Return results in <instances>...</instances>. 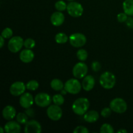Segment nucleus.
Instances as JSON below:
<instances>
[{
    "label": "nucleus",
    "instance_id": "1",
    "mask_svg": "<svg viewBox=\"0 0 133 133\" xmlns=\"http://www.w3.org/2000/svg\"><path fill=\"white\" fill-rule=\"evenodd\" d=\"M90 107V102L85 97H81L75 100L72 105V110L75 114L78 116H83L87 111Z\"/></svg>",
    "mask_w": 133,
    "mask_h": 133
},
{
    "label": "nucleus",
    "instance_id": "2",
    "mask_svg": "<svg viewBox=\"0 0 133 133\" xmlns=\"http://www.w3.org/2000/svg\"><path fill=\"white\" fill-rule=\"evenodd\" d=\"M99 83L101 87L105 89H111L115 86L116 84L115 75L111 72L105 71L100 76Z\"/></svg>",
    "mask_w": 133,
    "mask_h": 133
},
{
    "label": "nucleus",
    "instance_id": "3",
    "mask_svg": "<svg viewBox=\"0 0 133 133\" xmlns=\"http://www.w3.org/2000/svg\"><path fill=\"white\" fill-rule=\"evenodd\" d=\"M110 108L118 114H123L127 110V105L124 99L119 97L114 99L110 103Z\"/></svg>",
    "mask_w": 133,
    "mask_h": 133
},
{
    "label": "nucleus",
    "instance_id": "4",
    "mask_svg": "<svg viewBox=\"0 0 133 133\" xmlns=\"http://www.w3.org/2000/svg\"><path fill=\"white\" fill-rule=\"evenodd\" d=\"M64 88L67 91L68 93L71 94H77L81 90L82 84L77 79V78L70 79L65 83Z\"/></svg>",
    "mask_w": 133,
    "mask_h": 133
},
{
    "label": "nucleus",
    "instance_id": "5",
    "mask_svg": "<svg viewBox=\"0 0 133 133\" xmlns=\"http://www.w3.org/2000/svg\"><path fill=\"white\" fill-rule=\"evenodd\" d=\"M67 11L68 13L70 14L71 16L74 18H78L82 16L83 13V7L78 2L75 1H70L67 5Z\"/></svg>",
    "mask_w": 133,
    "mask_h": 133
},
{
    "label": "nucleus",
    "instance_id": "6",
    "mask_svg": "<svg viewBox=\"0 0 133 133\" xmlns=\"http://www.w3.org/2000/svg\"><path fill=\"white\" fill-rule=\"evenodd\" d=\"M24 44L23 39L21 36H16L11 38L8 43V48L12 53H17L19 51Z\"/></svg>",
    "mask_w": 133,
    "mask_h": 133
},
{
    "label": "nucleus",
    "instance_id": "7",
    "mask_svg": "<svg viewBox=\"0 0 133 133\" xmlns=\"http://www.w3.org/2000/svg\"><path fill=\"white\" fill-rule=\"evenodd\" d=\"M70 44L75 48H81L85 45L87 38L83 34L76 32L70 35L69 37Z\"/></svg>",
    "mask_w": 133,
    "mask_h": 133
},
{
    "label": "nucleus",
    "instance_id": "8",
    "mask_svg": "<svg viewBox=\"0 0 133 133\" xmlns=\"http://www.w3.org/2000/svg\"><path fill=\"white\" fill-rule=\"evenodd\" d=\"M47 115L48 118L53 121H58L62 118V110L60 106L55 105H50L47 109Z\"/></svg>",
    "mask_w": 133,
    "mask_h": 133
},
{
    "label": "nucleus",
    "instance_id": "9",
    "mask_svg": "<svg viewBox=\"0 0 133 133\" xmlns=\"http://www.w3.org/2000/svg\"><path fill=\"white\" fill-rule=\"evenodd\" d=\"M73 75L77 79H83L88 73V66L83 62L77 63L73 68Z\"/></svg>",
    "mask_w": 133,
    "mask_h": 133
},
{
    "label": "nucleus",
    "instance_id": "10",
    "mask_svg": "<svg viewBox=\"0 0 133 133\" xmlns=\"http://www.w3.org/2000/svg\"><path fill=\"white\" fill-rule=\"evenodd\" d=\"M52 101V98L48 94L39 93L35 97V103L40 107H46L49 106Z\"/></svg>",
    "mask_w": 133,
    "mask_h": 133
},
{
    "label": "nucleus",
    "instance_id": "11",
    "mask_svg": "<svg viewBox=\"0 0 133 133\" xmlns=\"http://www.w3.org/2000/svg\"><path fill=\"white\" fill-rule=\"evenodd\" d=\"M26 85L21 81H16L12 83L10 87V93L14 96H19L25 93Z\"/></svg>",
    "mask_w": 133,
    "mask_h": 133
},
{
    "label": "nucleus",
    "instance_id": "12",
    "mask_svg": "<svg viewBox=\"0 0 133 133\" xmlns=\"http://www.w3.org/2000/svg\"><path fill=\"white\" fill-rule=\"evenodd\" d=\"M25 133H40L42 132V126L36 120H30L25 124L24 129Z\"/></svg>",
    "mask_w": 133,
    "mask_h": 133
},
{
    "label": "nucleus",
    "instance_id": "13",
    "mask_svg": "<svg viewBox=\"0 0 133 133\" xmlns=\"http://www.w3.org/2000/svg\"><path fill=\"white\" fill-rule=\"evenodd\" d=\"M35 102V99L32 97V94L29 92L23 93L21 95L19 98V105L24 109H28L30 108Z\"/></svg>",
    "mask_w": 133,
    "mask_h": 133
},
{
    "label": "nucleus",
    "instance_id": "14",
    "mask_svg": "<svg viewBox=\"0 0 133 133\" xmlns=\"http://www.w3.org/2000/svg\"><path fill=\"white\" fill-rule=\"evenodd\" d=\"M4 129L6 133H19L21 131L20 123L18 122L10 121L5 125Z\"/></svg>",
    "mask_w": 133,
    "mask_h": 133
},
{
    "label": "nucleus",
    "instance_id": "15",
    "mask_svg": "<svg viewBox=\"0 0 133 133\" xmlns=\"http://www.w3.org/2000/svg\"><path fill=\"white\" fill-rule=\"evenodd\" d=\"M95 85V79L90 75H86L82 82V87L87 92L92 90Z\"/></svg>",
    "mask_w": 133,
    "mask_h": 133
},
{
    "label": "nucleus",
    "instance_id": "16",
    "mask_svg": "<svg viewBox=\"0 0 133 133\" xmlns=\"http://www.w3.org/2000/svg\"><path fill=\"white\" fill-rule=\"evenodd\" d=\"M2 115L4 119L6 120H11L14 119L16 116V110L14 107L11 105H7L3 109Z\"/></svg>",
    "mask_w": 133,
    "mask_h": 133
},
{
    "label": "nucleus",
    "instance_id": "17",
    "mask_svg": "<svg viewBox=\"0 0 133 133\" xmlns=\"http://www.w3.org/2000/svg\"><path fill=\"white\" fill-rule=\"evenodd\" d=\"M34 57H35V54L33 51L31 49H27V48L22 50L19 54V58L24 63H29L32 62V60L34 59Z\"/></svg>",
    "mask_w": 133,
    "mask_h": 133
},
{
    "label": "nucleus",
    "instance_id": "18",
    "mask_svg": "<svg viewBox=\"0 0 133 133\" xmlns=\"http://www.w3.org/2000/svg\"><path fill=\"white\" fill-rule=\"evenodd\" d=\"M64 15L60 11L55 12L51 16V22L53 25L56 27L61 26L64 23Z\"/></svg>",
    "mask_w": 133,
    "mask_h": 133
},
{
    "label": "nucleus",
    "instance_id": "19",
    "mask_svg": "<svg viewBox=\"0 0 133 133\" xmlns=\"http://www.w3.org/2000/svg\"><path fill=\"white\" fill-rule=\"evenodd\" d=\"M99 118V113L96 110H90L87 111L84 114V119L88 123H94L96 122Z\"/></svg>",
    "mask_w": 133,
    "mask_h": 133
},
{
    "label": "nucleus",
    "instance_id": "20",
    "mask_svg": "<svg viewBox=\"0 0 133 133\" xmlns=\"http://www.w3.org/2000/svg\"><path fill=\"white\" fill-rule=\"evenodd\" d=\"M123 11L128 16H133V0H125L123 3Z\"/></svg>",
    "mask_w": 133,
    "mask_h": 133
},
{
    "label": "nucleus",
    "instance_id": "21",
    "mask_svg": "<svg viewBox=\"0 0 133 133\" xmlns=\"http://www.w3.org/2000/svg\"><path fill=\"white\" fill-rule=\"evenodd\" d=\"M50 85L52 89L55 91H61L64 88V85L62 81L58 79H53L51 81Z\"/></svg>",
    "mask_w": 133,
    "mask_h": 133
},
{
    "label": "nucleus",
    "instance_id": "22",
    "mask_svg": "<svg viewBox=\"0 0 133 133\" xmlns=\"http://www.w3.org/2000/svg\"><path fill=\"white\" fill-rule=\"evenodd\" d=\"M55 39L56 42L58 44H65L68 42L69 38L64 32H58L56 35Z\"/></svg>",
    "mask_w": 133,
    "mask_h": 133
},
{
    "label": "nucleus",
    "instance_id": "23",
    "mask_svg": "<svg viewBox=\"0 0 133 133\" xmlns=\"http://www.w3.org/2000/svg\"><path fill=\"white\" fill-rule=\"evenodd\" d=\"M16 121L20 124H25L28 122V116L26 113L19 112L16 116Z\"/></svg>",
    "mask_w": 133,
    "mask_h": 133
},
{
    "label": "nucleus",
    "instance_id": "24",
    "mask_svg": "<svg viewBox=\"0 0 133 133\" xmlns=\"http://www.w3.org/2000/svg\"><path fill=\"white\" fill-rule=\"evenodd\" d=\"M52 101L55 105L61 106L63 105L64 103V98L63 97V95L62 94H55L52 97Z\"/></svg>",
    "mask_w": 133,
    "mask_h": 133
},
{
    "label": "nucleus",
    "instance_id": "25",
    "mask_svg": "<svg viewBox=\"0 0 133 133\" xmlns=\"http://www.w3.org/2000/svg\"><path fill=\"white\" fill-rule=\"evenodd\" d=\"M88 52L85 49H81L78 50L77 52V57L79 61H82V62L85 61L87 59V58H88Z\"/></svg>",
    "mask_w": 133,
    "mask_h": 133
},
{
    "label": "nucleus",
    "instance_id": "26",
    "mask_svg": "<svg viewBox=\"0 0 133 133\" xmlns=\"http://www.w3.org/2000/svg\"><path fill=\"white\" fill-rule=\"evenodd\" d=\"M39 87V83L35 80H31L26 84V88L27 90L31 91H35Z\"/></svg>",
    "mask_w": 133,
    "mask_h": 133
},
{
    "label": "nucleus",
    "instance_id": "27",
    "mask_svg": "<svg viewBox=\"0 0 133 133\" xmlns=\"http://www.w3.org/2000/svg\"><path fill=\"white\" fill-rule=\"evenodd\" d=\"M67 4H66L64 1H62V0H59V1H57V2L55 3V9H57L58 11L62 12L67 9Z\"/></svg>",
    "mask_w": 133,
    "mask_h": 133
},
{
    "label": "nucleus",
    "instance_id": "28",
    "mask_svg": "<svg viewBox=\"0 0 133 133\" xmlns=\"http://www.w3.org/2000/svg\"><path fill=\"white\" fill-rule=\"evenodd\" d=\"M114 130L112 125L108 123L103 124L100 129V132L101 133H114Z\"/></svg>",
    "mask_w": 133,
    "mask_h": 133
},
{
    "label": "nucleus",
    "instance_id": "29",
    "mask_svg": "<svg viewBox=\"0 0 133 133\" xmlns=\"http://www.w3.org/2000/svg\"><path fill=\"white\" fill-rule=\"evenodd\" d=\"M35 45H36V42H35V41L33 40V39L27 38L24 41L23 46H24L25 48H27V49H31L33 48H35Z\"/></svg>",
    "mask_w": 133,
    "mask_h": 133
},
{
    "label": "nucleus",
    "instance_id": "30",
    "mask_svg": "<svg viewBox=\"0 0 133 133\" xmlns=\"http://www.w3.org/2000/svg\"><path fill=\"white\" fill-rule=\"evenodd\" d=\"M13 35V31L9 27H6V28L4 29L3 30L2 32H1V36L4 38H10L12 37Z\"/></svg>",
    "mask_w": 133,
    "mask_h": 133
},
{
    "label": "nucleus",
    "instance_id": "31",
    "mask_svg": "<svg viewBox=\"0 0 133 133\" xmlns=\"http://www.w3.org/2000/svg\"><path fill=\"white\" fill-rule=\"evenodd\" d=\"M112 113V109L110 108L109 107H106L104 108L101 112V114L103 118H108V117L110 116L111 115Z\"/></svg>",
    "mask_w": 133,
    "mask_h": 133
},
{
    "label": "nucleus",
    "instance_id": "32",
    "mask_svg": "<svg viewBox=\"0 0 133 133\" xmlns=\"http://www.w3.org/2000/svg\"><path fill=\"white\" fill-rule=\"evenodd\" d=\"M74 133H88L89 132L88 129L84 126H77L75 129L74 130Z\"/></svg>",
    "mask_w": 133,
    "mask_h": 133
},
{
    "label": "nucleus",
    "instance_id": "33",
    "mask_svg": "<svg viewBox=\"0 0 133 133\" xmlns=\"http://www.w3.org/2000/svg\"><path fill=\"white\" fill-rule=\"evenodd\" d=\"M127 14H125V12L119 13V14H118L117 16V19H118V21L120 23H123V22H126L127 20Z\"/></svg>",
    "mask_w": 133,
    "mask_h": 133
},
{
    "label": "nucleus",
    "instance_id": "34",
    "mask_svg": "<svg viewBox=\"0 0 133 133\" xmlns=\"http://www.w3.org/2000/svg\"><path fill=\"white\" fill-rule=\"evenodd\" d=\"M101 64H100L99 62H97V61H95L93 62L92 64V70L94 71H97L101 69Z\"/></svg>",
    "mask_w": 133,
    "mask_h": 133
},
{
    "label": "nucleus",
    "instance_id": "35",
    "mask_svg": "<svg viewBox=\"0 0 133 133\" xmlns=\"http://www.w3.org/2000/svg\"><path fill=\"white\" fill-rule=\"evenodd\" d=\"M25 113L27 114L28 116H34V114H35V112H34L33 109H30V108H28L27 109V110H25Z\"/></svg>",
    "mask_w": 133,
    "mask_h": 133
},
{
    "label": "nucleus",
    "instance_id": "36",
    "mask_svg": "<svg viewBox=\"0 0 133 133\" xmlns=\"http://www.w3.org/2000/svg\"><path fill=\"white\" fill-rule=\"evenodd\" d=\"M4 39L5 38L1 35V36H0V48H2L3 46L4 45V43H5V40Z\"/></svg>",
    "mask_w": 133,
    "mask_h": 133
},
{
    "label": "nucleus",
    "instance_id": "37",
    "mask_svg": "<svg viewBox=\"0 0 133 133\" xmlns=\"http://www.w3.org/2000/svg\"><path fill=\"white\" fill-rule=\"evenodd\" d=\"M118 133H121V132H123V133H127V131H126L125 129H120L119 131H118Z\"/></svg>",
    "mask_w": 133,
    "mask_h": 133
},
{
    "label": "nucleus",
    "instance_id": "38",
    "mask_svg": "<svg viewBox=\"0 0 133 133\" xmlns=\"http://www.w3.org/2000/svg\"><path fill=\"white\" fill-rule=\"evenodd\" d=\"M66 93H67V91L64 88V89H62V90H61V94L62 95H65L66 94Z\"/></svg>",
    "mask_w": 133,
    "mask_h": 133
},
{
    "label": "nucleus",
    "instance_id": "39",
    "mask_svg": "<svg viewBox=\"0 0 133 133\" xmlns=\"http://www.w3.org/2000/svg\"><path fill=\"white\" fill-rule=\"evenodd\" d=\"M0 131H1V133H3L4 132L3 129V127H0Z\"/></svg>",
    "mask_w": 133,
    "mask_h": 133
},
{
    "label": "nucleus",
    "instance_id": "40",
    "mask_svg": "<svg viewBox=\"0 0 133 133\" xmlns=\"http://www.w3.org/2000/svg\"><path fill=\"white\" fill-rule=\"evenodd\" d=\"M68 1H75V0H68Z\"/></svg>",
    "mask_w": 133,
    "mask_h": 133
}]
</instances>
